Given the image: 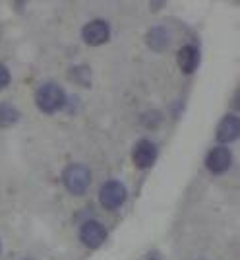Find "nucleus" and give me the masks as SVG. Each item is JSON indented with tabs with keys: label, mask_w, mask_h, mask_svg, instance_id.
I'll use <instances>...</instances> for the list:
<instances>
[{
	"label": "nucleus",
	"mask_w": 240,
	"mask_h": 260,
	"mask_svg": "<svg viewBox=\"0 0 240 260\" xmlns=\"http://www.w3.org/2000/svg\"><path fill=\"white\" fill-rule=\"evenodd\" d=\"M197 64H199V51L194 45H184L178 51V66L184 74H192L196 72Z\"/></svg>",
	"instance_id": "1a4fd4ad"
},
{
	"label": "nucleus",
	"mask_w": 240,
	"mask_h": 260,
	"mask_svg": "<svg viewBox=\"0 0 240 260\" xmlns=\"http://www.w3.org/2000/svg\"><path fill=\"white\" fill-rule=\"evenodd\" d=\"M62 181H64V186L68 192L79 196L89 188L91 173H89L88 165H84V163H72V165H68L64 169Z\"/></svg>",
	"instance_id": "f03ea898"
},
{
	"label": "nucleus",
	"mask_w": 240,
	"mask_h": 260,
	"mask_svg": "<svg viewBox=\"0 0 240 260\" xmlns=\"http://www.w3.org/2000/svg\"><path fill=\"white\" fill-rule=\"evenodd\" d=\"M18 119H20V111L6 101H0V128H6L18 122Z\"/></svg>",
	"instance_id": "9b49d317"
},
{
	"label": "nucleus",
	"mask_w": 240,
	"mask_h": 260,
	"mask_svg": "<svg viewBox=\"0 0 240 260\" xmlns=\"http://www.w3.org/2000/svg\"><path fill=\"white\" fill-rule=\"evenodd\" d=\"M79 239L88 249H99L107 239V229L97 219H89V221H84V225L79 229Z\"/></svg>",
	"instance_id": "20e7f679"
},
{
	"label": "nucleus",
	"mask_w": 240,
	"mask_h": 260,
	"mask_svg": "<svg viewBox=\"0 0 240 260\" xmlns=\"http://www.w3.org/2000/svg\"><path fill=\"white\" fill-rule=\"evenodd\" d=\"M10 84V72H8V68L0 62V89H4V87H8Z\"/></svg>",
	"instance_id": "4468645a"
},
{
	"label": "nucleus",
	"mask_w": 240,
	"mask_h": 260,
	"mask_svg": "<svg viewBox=\"0 0 240 260\" xmlns=\"http://www.w3.org/2000/svg\"><path fill=\"white\" fill-rule=\"evenodd\" d=\"M149 260H157V258H149Z\"/></svg>",
	"instance_id": "2eb2a0df"
},
{
	"label": "nucleus",
	"mask_w": 240,
	"mask_h": 260,
	"mask_svg": "<svg viewBox=\"0 0 240 260\" xmlns=\"http://www.w3.org/2000/svg\"><path fill=\"white\" fill-rule=\"evenodd\" d=\"M99 200L107 210H118L126 200V186L120 181H107L99 190Z\"/></svg>",
	"instance_id": "7ed1b4c3"
},
{
	"label": "nucleus",
	"mask_w": 240,
	"mask_h": 260,
	"mask_svg": "<svg viewBox=\"0 0 240 260\" xmlns=\"http://www.w3.org/2000/svg\"><path fill=\"white\" fill-rule=\"evenodd\" d=\"M230 161H232V155H230L229 148L227 146H215L213 150H209L208 157H206V167L213 175H221L230 167Z\"/></svg>",
	"instance_id": "0eeeda50"
},
{
	"label": "nucleus",
	"mask_w": 240,
	"mask_h": 260,
	"mask_svg": "<svg viewBox=\"0 0 240 260\" xmlns=\"http://www.w3.org/2000/svg\"><path fill=\"white\" fill-rule=\"evenodd\" d=\"M132 159L134 165L138 169H149L155 159H157V146L147 138H142L134 146V152H132Z\"/></svg>",
	"instance_id": "39448f33"
},
{
	"label": "nucleus",
	"mask_w": 240,
	"mask_h": 260,
	"mask_svg": "<svg viewBox=\"0 0 240 260\" xmlns=\"http://www.w3.org/2000/svg\"><path fill=\"white\" fill-rule=\"evenodd\" d=\"M147 45H149V49H153L155 53H161L163 49L169 47V31L165 27H161V25L151 27L149 33H147Z\"/></svg>",
	"instance_id": "9d476101"
},
{
	"label": "nucleus",
	"mask_w": 240,
	"mask_h": 260,
	"mask_svg": "<svg viewBox=\"0 0 240 260\" xmlns=\"http://www.w3.org/2000/svg\"><path fill=\"white\" fill-rule=\"evenodd\" d=\"M238 132H240V122L238 117L234 115H225L221 122L217 124V132H215V138L221 144H230L238 138Z\"/></svg>",
	"instance_id": "6e6552de"
},
{
	"label": "nucleus",
	"mask_w": 240,
	"mask_h": 260,
	"mask_svg": "<svg viewBox=\"0 0 240 260\" xmlns=\"http://www.w3.org/2000/svg\"><path fill=\"white\" fill-rule=\"evenodd\" d=\"M161 113L159 111H149V113H145L142 117V122L145 124V126H149V128H155L159 122H161Z\"/></svg>",
	"instance_id": "ddd939ff"
},
{
	"label": "nucleus",
	"mask_w": 240,
	"mask_h": 260,
	"mask_svg": "<svg viewBox=\"0 0 240 260\" xmlns=\"http://www.w3.org/2000/svg\"><path fill=\"white\" fill-rule=\"evenodd\" d=\"M66 93L64 89L60 86H56L53 82H49V84H43V86L37 89V93H35V103H37V107L41 109L43 113H56V111H60V109L66 105Z\"/></svg>",
	"instance_id": "f257e3e1"
},
{
	"label": "nucleus",
	"mask_w": 240,
	"mask_h": 260,
	"mask_svg": "<svg viewBox=\"0 0 240 260\" xmlns=\"http://www.w3.org/2000/svg\"><path fill=\"white\" fill-rule=\"evenodd\" d=\"M0 249H2V247H0Z\"/></svg>",
	"instance_id": "dca6fc26"
},
{
	"label": "nucleus",
	"mask_w": 240,
	"mask_h": 260,
	"mask_svg": "<svg viewBox=\"0 0 240 260\" xmlns=\"http://www.w3.org/2000/svg\"><path fill=\"white\" fill-rule=\"evenodd\" d=\"M82 37H84V41L88 45H91V47H99V45L107 43L110 37L109 23L103 22V20H93V22H89L88 25H84Z\"/></svg>",
	"instance_id": "423d86ee"
},
{
	"label": "nucleus",
	"mask_w": 240,
	"mask_h": 260,
	"mask_svg": "<svg viewBox=\"0 0 240 260\" xmlns=\"http://www.w3.org/2000/svg\"><path fill=\"white\" fill-rule=\"evenodd\" d=\"M70 76L74 82H77L79 86H89V70L88 66H76L72 72H70Z\"/></svg>",
	"instance_id": "f8f14e48"
}]
</instances>
